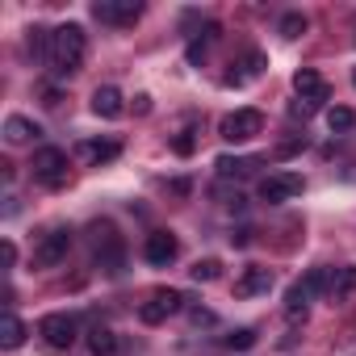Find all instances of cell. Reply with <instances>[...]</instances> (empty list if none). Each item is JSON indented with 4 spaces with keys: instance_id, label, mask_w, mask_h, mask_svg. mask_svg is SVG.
<instances>
[{
    "instance_id": "obj_32",
    "label": "cell",
    "mask_w": 356,
    "mask_h": 356,
    "mask_svg": "<svg viewBox=\"0 0 356 356\" xmlns=\"http://www.w3.org/2000/svg\"><path fill=\"white\" fill-rule=\"evenodd\" d=\"M134 109H138V113H151V97H147V92H138V97H134Z\"/></svg>"
},
{
    "instance_id": "obj_34",
    "label": "cell",
    "mask_w": 356,
    "mask_h": 356,
    "mask_svg": "<svg viewBox=\"0 0 356 356\" xmlns=\"http://www.w3.org/2000/svg\"><path fill=\"white\" fill-rule=\"evenodd\" d=\"M352 84H356V72H352Z\"/></svg>"
},
{
    "instance_id": "obj_31",
    "label": "cell",
    "mask_w": 356,
    "mask_h": 356,
    "mask_svg": "<svg viewBox=\"0 0 356 356\" xmlns=\"http://www.w3.org/2000/svg\"><path fill=\"white\" fill-rule=\"evenodd\" d=\"M168 193H176V197H185V193H189V181H168Z\"/></svg>"
},
{
    "instance_id": "obj_4",
    "label": "cell",
    "mask_w": 356,
    "mask_h": 356,
    "mask_svg": "<svg viewBox=\"0 0 356 356\" xmlns=\"http://www.w3.org/2000/svg\"><path fill=\"white\" fill-rule=\"evenodd\" d=\"M30 168H34V181L51 185V189L67 185V151H59V147H38Z\"/></svg>"
},
{
    "instance_id": "obj_24",
    "label": "cell",
    "mask_w": 356,
    "mask_h": 356,
    "mask_svg": "<svg viewBox=\"0 0 356 356\" xmlns=\"http://www.w3.org/2000/svg\"><path fill=\"white\" fill-rule=\"evenodd\" d=\"M277 34H281V38H289V42H293V38H302V34H306V17H302V13H285V17H281V26H277Z\"/></svg>"
},
{
    "instance_id": "obj_19",
    "label": "cell",
    "mask_w": 356,
    "mask_h": 356,
    "mask_svg": "<svg viewBox=\"0 0 356 356\" xmlns=\"http://www.w3.org/2000/svg\"><path fill=\"white\" fill-rule=\"evenodd\" d=\"M88 352H92V356H118V352H122L118 331H109V327H92V331H88Z\"/></svg>"
},
{
    "instance_id": "obj_21",
    "label": "cell",
    "mask_w": 356,
    "mask_h": 356,
    "mask_svg": "<svg viewBox=\"0 0 356 356\" xmlns=\"http://www.w3.org/2000/svg\"><path fill=\"white\" fill-rule=\"evenodd\" d=\"M218 34H222L218 26H206V30H202V34H197V38L189 42V63H202V59H206V51H210V47L218 42Z\"/></svg>"
},
{
    "instance_id": "obj_28",
    "label": "cell",
    "mask_w": 356,
    "mask_h": 356,
    "mask_svg": "<svg viewBox=\"0 0 356 356\" xmlns=\"http://www.w3.org/2000/svg\"><path fill=\"white\" fill-rule=\"evenodd\" d=\"M314 109H318V105H310V101H302V97H298V101L289 105V113H293V118H310Z\"/></svg>"
},
{
    "instance_id": "obj_18",
    "label": "cell",
    "mask_w": 356,
    "mask_h": 356,
    "mask_svg": "<svg viewBox=\"0 0 356 356\" xmlns=\"http://www.w3.org/2000/svg\"><path fill=\"white\" fill-rule=\"evenodd\" d=\"M26 343V323L13 314V310H5V314H0V348H22Z\"/></svg>"
},
{
    "instance_id": "obj_17",
    "label": "cell",
    "mask_w": 356,
    "mask_h": 356,
    "mask_svg": "<svg viewBox=\"0 0 356 356\" xmlns=\"http://www.w3.org/2000/svg\"><path fill=\"white\" fill-rule=\"evenodd\" d=\"M38 134H42V130H38L30 118H22V113H13V118L5 122V143H9V147H26V143H34Z\"/></svg>"
},
{
    "instance_id": "obj_14",
    "label": "cell",
    "mask_w": 356,
    "mask_h": 356,
    "mask_svg": "<svg viewBox=\"0 0 356 356\" xmlns=\"http://www.w3.org/2000/svg\"><path fill=\"white\" fill-rule=\"evenodd\" d=\"M122 92L113 88V84H101L97 92H92V113L97 118H105V122H113V118H122Z\"/></svg>"
},
{
    "instance_id": "obj_26",
    "label": "cell",
    "mask_w": 356,
    "mask_h": 356,
    "mask_svg": "<svg viewBox=\"0 0 356 356\" xmlns=\"http://www.w3.org/2000/svg\"><path fill=\"white\" fill-rule=\"evenodd\" d=\"M256 339H260V335H256L252 327H239V331H231L222 343H227L231 352H248V348H256Z\"/></svg>"
},
{
    "instance_id": "obj_25",
    "label": "cell",
    "mask_w": 356,
    "mask_h": 356,
    "mask_svg": "<svg viewBox=\"0 0 356 356\" xmlns=\"http://www.w3.org/2000/svg\"><path fill=\"white\" fill-rule=\"evenodd\" d=\"M189 277H193L197 285H202V281L210 285V281H218V277H222V264H218V260H197V264L189 268Z\"/></svg>"
},
{
    "instance_id": "obj_30",
    "label": "cell",
    "mask_w": 356,
    "mask_h": 356,
    "mask_svg": "<svg viewBox=\"0 0 356 356\" xmlns=\"http://www.w3.org/2000/svg\"><path fill=\"white\" fill-rule=\"evenodd\" d=\"M42 105L47 109H59V88H42Z\"/></svg>"
},
{
    "instance_id": "obj_5",
    "label": "cell",
    "mask_w": 356,
    "mask_h": 356,
    "mask_svg": "<svg viewBox=\"0 0 356 356\" xmlns=\"http://www.w3.org/2000/svg\"><path fill=\"white\" fill-rule=\"evenodd\" d=\"M260 130H264V113L260 109H235V113H227L218 122V134L227 143H252Z\"/></svg>"
},
{
    "instance_id": "obj_33",
    "label": "cell",
    "mask_w": 356,
    "mask_h": 356,
    "mask_svg": "<svg viewBox=\"0 0 356 356\" xmlns=\"http://www.w3.org/2000/svg\"><path fill=\"white\" fill-rule=\"evenodd\" d=\"M193 323H197V327H202V323H214V314H210V310H193Z\"/></svg>"
},
{
    "instance_id": "obj_27",
    "label": "cell",
    "mask_w": 356,
    "mask_h": 356,
    "mask_svg": "<svg viewBox=\"0 0 356 356\" xmlns=\"http://www.w3.org/2000/svg\"><path fill=\"white\" fill-rule=\"evenodd\" d=\"M193 147H197V143H193V134H189V130L172 138V151H176V155H193Z\"/></svg>"
},
{
    "instance_id": "obj_15",
    "label": "cell",
    "mask_w": 356,
    "mask_h": 356,
    "mask_svg": "<svg viewBox=\"0 0 356 356\" xmlns=\"http://www.w3.org/2000/svg\"><path fill=\"white\" fill-rule=\"evenodd\" d=\"M214 168H218L222 181H239V176H252L260 168V159H252V155H218Z\"/></svg>"
},
{
    "instance_id": "obj_13",
    "label": "cell",
    "mask_w": 356,
    "mask_h": 356,
    "mask_svg": "<svg viewBox=\"0 0 356 356\" xmlns=\"http://www.w3.org/2000/svg\"><path fill=\"white\" fill-rule=\"evenodd\" d=\"M293 92L302 97V101H310V105H318V101H327V80L314 72V67H302V72H293Z\"/></svg>"
},
{
    "instance_id": "obj_3",
    "label": "cell",
    "mask_w": 356,
    "mask_h": 356,
    "mask_svg": "<svg viewBox=\"0 0 356 356\" xmlns=\"http://www.w3.org/2000/svg\"><path fill=\"white\" fill-rule=\"evenodd\" d=\"M327 285H331V268H310L302 281H293V285L285 289V314H289V318H306L310 302H314L318 293H327Z\"/></svg>"
},
{
    "instance_id": "obj_23",
    "label": "cell",
    "mask_w": 356,
    "mask_h": 356,
    "mask_svg": "<svg viewBox=\"0 0 356 356\" xmlns=\"http://www.w3.org/2000/svg\"><path fill=\"white\" fill-rule=\"evenodd\" d=\"M118 143H84V159L88 163H109V159H118Z\"/></svg>"
},
{
    "instance_id": "obj_9",
    "label": "cell",
    "mask_w": 356,
    "mask_h": 356,
    "mask_svg": "<svg viewBox=\"0 0 356 356\" xmlns=\"http://www.w3.org/2000/svg\"><path fill=\"white\" fill-rule=\"evenodd\" d=\"M92 17L105 22V26H134L143 17V5H138V0H97Z\"/></svg>"
},
{
    "instance_id": "obj_12",
    "label": "cell",
    "mask_w": 356,
    "mask_h": 356,
    "mask_svg": "<svg viewBox=\"0 0 356 356\" xmlns=\"http://www.w3.org/2000/svg\"><path fill=\"white\" fill-rule=\"evenodd\" d=\"M268 289H273V273L260 268V264H252V268H243V273L235 277V298H260V293H268Z\"/></svg>"
},
{
    "instance_id": "obj_11",
    "label": "cell",
    "mask_w": 356,
    "mask_h": 356,
    "mask_svg": "<svg viewBox=\"0 0 356 356\" xmlns=\"http://www.w3.org/2000/svg\"><path fill=\"white\" fill-rule=\"evenodd\" d=\"M176 235L172 231H151L147 239H143V256H147V264H155V268H168L172 260H176Z\"/></svg>"
},
{
    "instance_id": "obj_2",
    "label": "cell",
    "mask_w": 356,
    "mask_h": 356,
    "mask_svg": "<svg viewBox=\"0 0 356 356\" xmlns=\"http://www.w3.org/2000/svg\"><path fill=\"white\" fill-rule=\"evenodd\" d=\"M88 239H92V256H97V264H101L109 277H118L122 264H126V243H122L118 227H113V222H92Z\"/></svg>"
},
{
    "instance_id": "obj_10",
    "label": "cell",
    "mask_w": 356,
    "mask_h": 356,
    "mask_svg": "<svg viewBox=\"0 0 356 356\" xmlns=\"http://www.w3.org/2000/svg\"><path fill=\"white\" fill-rule=\"evenodd\" d=\"M181 293H176V289H155L143 306H138V318L147 323V327H155V323H163L168 314H176V310H181Z\"/></svg>"
},
{
    "instance_id": "obj_7",
    "label": "cell",
    "mask_w": 356,
    "mask_h": 356,
    "mask_svg": "<svg viewBox=\"0 0 356 356\" xmlns=\"http://www.w3.org/2000/svg\"><path fill=\"white\" fill-rule=\"evenodd\" d=\"M38 335L55 348V352H67L72 343H76V335H80V323H76V314H47L42 323H38Z\"/></svg>"
},
{
    "instance_id": "obj_6",
    "label": "cell",
    "mask_w": 356,
    "mask_h": 356,
    "mask_svg": "<svg viewBox=\"0 0 356 356\" xmlns=\"http://www.w3.org/2000/svg\"><path fill=\"white\" fill-rule=\"evenodd\" d=\"M302 189H306V181H302L298 172H268L264 181H260V202L281 206V202H293Z\"/></svg>"
},
{
    "instance_id": "obj_16",
    "label": "cell",
    "mask_w": 356,
    "mask_h": 356,
    "mask_svg": "<svg viewBox=\"0 0 356 356\" xmlns=\"http://www.w3.org/2000/svg\"><path fill=\"white\" fill-rule=\"evenodd\" d=\"M235 67H239V72H231V76H227V84H231V88H239V84L256 80V76H260V72L268 67V59H264L260 51H248V55H243V59H239Z\"/></svg>"
},
{
    "instance_id": "obj_22",
    "label": "cell",
    "mask_w": 356,
    "mask_h": 356,
    "mask_svg": "<svg viewBox=\"0 0 356 356\" xmlns=\"http://www.w3.org/2000/svg\"><path fill=\"white\" fill-rule=\"evenodd\" d=\"M327 126H331V134H348L356 126V113L348 105H335V109H327Z\"/></svg>"
},
{
    "instance_id": "obj_20",
    "label": "cell",
    "mask_w": 356,
    "mask_h": 356,
    "mask_svg": "<svg viewBox=\"0 0 356 356\" xmlns=\"http://www.w3.org/2000/svg\"><path fill=\"white\" fill-rule=\"evenodd\" d=\"M356 293V268L348 264V268H335L331 273V285H327V298L331 302H348Z\"/></svg>"
},
{
    "instance_id": "obj_29",
    "label": "cell",
    "mask_w": 356,
    "mask_h": 356,
    "mask_svg": "<svg viewBox=\"0 0 356 356\" xmlns=\"http://www.w3.org/2000/svg\"><path fill=\"white\" fill-rule=\"evenodd\" d=\"M0 256H5V268H13V264H17V248H13V239H5V248H0Z\"/></svg>"
},
{
    "instance_id": "obj_8",
    "label": "cell",
    "mask_w": 356,
    "mask_h": 356,
    "mask_svg": "<svg viewBox=\"0 0 356 356\" xmlns=\"http://www.w3.org/2000/svg\"><path fill=\"white\" fill-rule=\"evenodd\" d=\"M67 252H72V231H67V227H55V231H47V235L38 239L34 264H38V268H55V264L67 260Z\"/></svg>"
},
{
    "instance_id": "obj_1",
    "label": "cell",
    "mask_w": 356,
    "mask_h": 356,
    "mask_svg": "<svg viewBox=\"0 0 356 356\" xmlns=\"http://www.w3.org/2000/svg\"><path fill=\"white\" fill-rule=\"evenodd\" d=\"M84 26H76V22H67V26H59V30H51V51H47V63L55 67V76H72V72H80V63H84Z\"/></svg>"
}]
</instances>
